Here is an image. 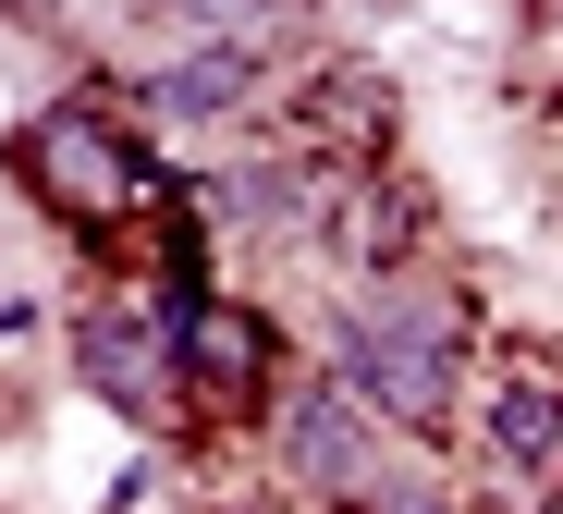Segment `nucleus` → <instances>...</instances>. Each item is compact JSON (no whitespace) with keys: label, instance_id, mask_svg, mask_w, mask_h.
Listing matches in <instances>:
<instances>
[{"label":"nucleus","instance_id":"f257e3e1","mask_svg":"<svg viewBox=\"0 0 563 514\" xmlns=\"http://www.w3.org/2000/svg\"><path fill=\"white\" fill-rule=\"evenodd\" d=\"M478 368H490V343H478V294L465 282H429V270L417 282H343L319 306V380H343L405 453L465 429Z\"/></svg>","mask_w":563,"mask_h":514},{"label":"nucleus","instance_id":"f03ea898","mask_svg":"<svg viewBox=\"0 0 563 514\" xmlns=\"http://www.w3.org/2000/svg\"><path fill=\"white\" fill-rule=\"evenodd\" d=\"M13 184L37 196L49 221H74V233H99V221H159L172 196H184V172L147 147V123L123 111L111 86H49L37 111L13 123Z\"/></svg>","mask_w":563,"mask_h":514},{"label":"nucleus","instance_id":"7ed1b4c3","mask_svg":"<svg viewBox=\"0 0 563 514\" xmlns=\"http://www.w3.org/2000/svg\"><path fill=\"white\" fill-rule=\"evenodd\" d=\"M269 441V478H282V502H307V514H367V502H380L393 490V466H405V441L380 429V417H367V404L343 392V380H295V392H282V417L257 429Z\"/></svg>","mask_w":563,"mask_h":514},{"label":"nucleus","instance_id":"20e7f679","mask_svg":"<svg viewBox=\"0 0 563 514\" xmlns=\"http://www.w3.org/2000/svg\"><path fill=\"white\" fill-rule=\"evenodd\" d=\"M62 343H74V392L111 404L135 441H159V429L184 417V343H172V319H159L135 282H123V294H86Z\"/></svg>","mask_w":563,"mask_h":514},{"label":"nucleus","instance_id":"39448f33","mask_svg":"<svg viewBox=\"0 0 563 514\" xmlns=\"http://www.w3.org/2000/svg\"><path fill=\"white\" fill-rule=\"evenodd\" d=\"M282 147H307L331 172H393V135H405V86L380 62H355V50H307L295 98H282Z\"/></svg>","mask_w":563,"mask_h":514},{"label":"nucleus","instance_id":"423d86ee","mask_svg":"<svg viewBox=\"0 0 563 514\" xmlns=\"http://www.w3.org/2000/svg\"><path fill=\"white\" fill-rule=\"evenodd\" d=\"M184 404L197 417H233V429H269L282 392H295V343H282V319L257 294H221L209 319H184Z\"/></svg>","mask_w":563,"mask_h":514},{"label":"nucleus","instance_id":"0eeeda50","mask_svg":"<svg viewBox=\"0 0 563 514\" xmlns=\"http://www.w3.org/2000/svg\"><path fill=\"white\" fill-rule=\"evenodd\" d=\"M465 441H478L490 478L551 490V478H563V356H551V343H490L478 404H465Z\"/></svg>","mask_w":563,"mask_h":514},{"label":"nucleus","instance_id":"6e6552de","mask_svg":"<svg viewBox=\"0 0 563 514\" xmlns=\"http://www.w3.org/2000/svg\"><path fill=\"white\" fill-rule=\"evenodd\" d=\"M257 98H269V50H233V37H184L172 62L123 74V111L147 135H233L257 123Z\"/></svg>","mask_w":563,"mask_h":514},{"label":"nucleus","instance_id":"1a4fd4ad","mask_svg":"<svg viewBox=\"0 0 563 514\" xmlns=\"http://www.w3.org/2000/svg\"><path fill=\"white\" fill-rule=\"evenodd\" d=\"M429 233H441V209H429V184H417L405 160H393V172H355V184H343L331 270H343V282H417Z\"/></svg>","mask_w":563,"mask_h":514},{"label":"nucleus","instance_id":"9d476101","mask_svg":"<svg viewBox=\"0 0 563 514\" xmlns=\"http://www.w3.org/2000/svg\"><path fill=\"white\" fill-rule=\"evenodd\" d=\"M367 514H478V490H465V478H441L429 453H405V466H393V490L367 502Z\"/></svg>","mask_w":563,"mask_h":514},{"label":"nucleus","instance_id":"9b49d317","mask_svg":"<svg viewBox=\"0 0 563 514\" xmlns=\"http://www.w3.org/2000/svg\"><path fill=\"white\" fill-rule=\"evenodd\" d=\"M539 514H563V478H551V490H539Z\"/></svg>","mask_w":563,"mask_h":514},{"label":"nucleus","instance_id":"f8f14e48","mask_svg":"<svg viewBox=\"0 0 563 514\" xmlns=\"http://www.w3.org/2000/svg\"><path fill=\"white\" fill-rule=\"evenodd\" d=\"M539 111H551V123H563V86H551V98H539Z\"/></svg>","mask_w":563,"mask_h":514}]
</instances>
